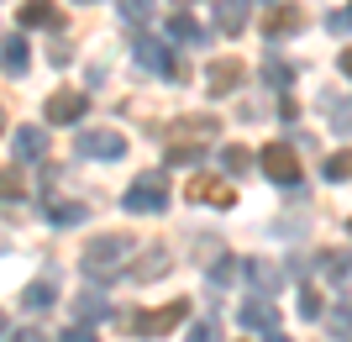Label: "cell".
Here are the masks:
<instances>
[{
	"instance_id": "836d02e7",
	"label": "cell",
	"mask_w": 352,
	"mask_h": 342,
	"mask_svg": "<svg viewBox=\"0 0 352 342\" xmlns=\"http://www.w3.org/2000/svg\"><path fill=\"white\" fill-rule=\"evenodd\" d=\"M63 342H95V332H89V327H69V332H63Z\"/></svg>"
},
{
	"instance_id": "603a6c76",
	"label": "cell",
	"mask_w": 352,
	"mask_h": 342,
	"mask_svg": "<svg viewBox=\"0 0 352 342\" xmlns=\"http://www.w3.org/2000/svg\"><path fill=\"white\" fill-rule=\"evenodd\" d=\"M16 195H27V179H21V164H16V169H0V200H16Z\"/></svg>"
},
{
	"instance_id": "5bb4252c",
	"label": "cell",
	"mask_w": 352,
	"mask_h": 342,
	"mask_svg": "<svg viewBox=\"0 0 352 342\" xmlns=\"http://www.w3.org/2000/svg\"><path fill=\"white\" fill-rule=\"evenodd\" d=\"M168 268H174V258H168V248H147V258H137L132 264V279H163V274H168Z\"/></svg>"
},
{
	"instance_id": "cb8c5ba5",
	"label": "cell",
	"mask_w": 352,
	"mask_h": 342,
	"mask_svg": "<svg viewBox=\"0 0 352 342\" xmlns=\"http://www.w3.org/2000/svg\"><path fill=\"white\" fill-rule=\"evenodd\" d=\"M248 164H252V153L248 148H221V169H226V174H248Z\"/></svg>"
},
{
	"instance_id": "7c38bea8",
	"label": "cell",
	"mask_w": 352,
	"mask_h": 342,
	"mask_svg": "<svg viewBox=\"0 0 352 342\" xmlns=\"http://www.w3.org/2000/svg\"><path fill=\"white\" fill-rule=\"evenodd\" d=\"M242 327H252V332H274L279 327V306L268 295H252L248 306H242Z\"/></svg>"
},
{
	"instance_id": "4fadbf2b",
	"label": "cell",
	"mask_w": 352,
	"mask_h": 342,
	"mask_svg": "<svg viewBox=\"0 0 352 342\" xmlns=\"http://www.w3.org/2000/svg\"><path fill=\"white\" fill-rule=\"evenodd\" d=\"M168 37H174V47H195L200 37H206V27H200L190 11H174L168 16Z\"/></svg>"
},
{
	"instance_id": "ac0fdd59",
	"label": "cell",
	"mask_w": 352,
	"mask_h": 342,
	"mask_svg": "<svg viewBox=\"0 0 352 342\" xmlns=\"http://www.w3.org/2000/svg\"><path fill=\"white\" fill-rule=\"evenodd\" d=\"M216 21L236 37V32L248 27V0H216Z\"/></svg>"
},
{
	"instance_id": "ab89813d",
	"label": "cell",
	"mask_w": 352,
	"mask_h": 342,
	"mask_svg": "<svg viewBox=\"0 0 352 342\" xmlns=\"http://www.w3.org/2000/svg\"><path fill=\"white\" fill-rule=\"evenodd\" d=\"M347 226H352V222H347Z\"/></svg>"
},
{
	"instance_id": "d6a6232c",
	"label": "cell",
	"mask_w": 352,
	"mask_h": 342,
	"mask_svg": "<svg viewBox=\"0 0 352 342\" xmlns=\"http://www.w3.org/2000/svg\"><path fill=\"white\" fill-rule=\"evenodd\" d=\"M6 342H53V337H47V332H37V327H21V332H11Z\"/></svg>"
},
{
	"instance_id": "1f68e13d",
	"label": "cell",
	"mask_w": 352,
	"mask_h": 342,
	"mask_svg": "<svg viewBox=\"0 0 352 342\" xmlns=\"http://www.w3.org/2000/svg\"><path fill=\"white\" fill-rule=\"evenodd\" d=\"M216 337H221V332L210 327V321H195V327H190V337H184V342H216Z\"/></svg>"
},
{
	"instance_id": "52a82bcc",
	"label": "cell",
	"mask_w": 352,
	"mask_h": 342,
	"mask_svg": "<svg viewBox=\"0 0 352 342\" xmlns=\"http://www.w3.org/2000/svg\"><path fill=\"white\" fill-rule=\"evenodd\" d=\"M137 63L142 69H153V74H163V79H179V63H174V53H168V43H153V37H137Z\"/></svg>"
},
{
	"instance_id": "e575fe53",
	"label": "cell",
	"mask_w": 352,
	"mask_h": 342,
	"mask_svg": "<svg viewBox=\"0 0 352 342\" xmlns=\"http://www.w3.org/2000/svg\"><path fill=\"white\" fill-rule=\"evenodd\" d=\"M337 63H342V74H347V79H352V47H347V53H342V58H337Z\"/></svg>"
},
{
	"instance_id": "8fae6325",
	"label": "cell",
	"mask_w": 352,
	"mask_h": 342,
	"mask_svg": "<svg viewBox=\"0 0 352 342\" xmlns=\"http://www.w3.org/2000/svg\"><path fill=\"white\" fill-rule=\"evenodd\" d=\"M43 116L53 121V127H69V121L85 116V95H74V89H58V95H47Z\"/></svg>"
},
{
	"instance_id": "44dd1931",
	"label": "cell",
	"mask_w": 352,
	"mask_h": 342,
	"mask_svg": "<svg viewBox=\"0 0 352 342\" xmlns=\"http://www.w3.org/2000/svg\"><path fill=\"white\" fill-rule=\"evenodd\" d=\"M263 79H268V89H279V95H284V89H289V63H284V58H274V53H268V58H263Z\"/></svg>"
},
{
	"instance_id": "9c48e42d",
	"label": "cell",
	"mask_w": 352,
	"mask_h": 342,
	"mask_svg": "<svg viewBox=\"0 0 352 342\" xmlns=\"http://www.w3.org/2000/svg\"><path fill=\"white\" fill-rule=\"evenodd\" d=\"M268 43H284V37H294V32L305 27V11H300V6H289V0H284V6H274V11H268Z\"/></svg>"
},
{
	"instance_id": "7402d4cb",
	"label": "cell",
	"mask_w": 352,
	"mask_h": 342,
	"mask_svg": "<svg viewBox=\"0 0 352 342\" xmlns=\"http://www.w3.org/2000/svg\"><path fill=\"white\" fill-rule=\"evenodd\" d=\"M316 268H321L326 279H342V274L352 268V258H347V253H337V248H326V253L316 258Z\"/></svg>"
},
{
	"instance_id": "ffe728a7",
	"label": "cell",
	"mask_w": 352,
	"mask_h": 342,
	"mask_svg": "<svg viewBox=\"0 0 352 342\" xmlns=\"http://www.w3.org/2000/svg\"><path fill=\"white\" fill-rule=\"evenodd\" d=\"M21 306H27V311H47V306H53V284H47V279H32L27 290H21Z\"/></svg>"
},
{
	"instance_id": "4dcf8cb0",
	"label": "cell",
	"mask_w": 352,
	"mask_h": 342,
	"mask_svg": "<svg viewBox=\"0 0 352 342\" xmlns=\"http://www.w3.org/2000/svg\"><path fill=\"white\" fill-rule=\"evenodd\" d=\"M321 311H326V300L316 295V290H305V295H300V316H305V321H316Z\"/></svg>"
},
{
	"instance_id": "5b68a950",
	"label": "cell",
	"mask_w": 352,
	"mask_h": 342,
	"mask_svg": "<svg viewBox=\"0 0 352 342\" xmlns=\"http://www.w3.org/2000/svg\"><path fill=\"white\" fill-rule=\"evenodd\" d=\"M258 164H263V174L274 179V184H300V158H294V148L289 142H268L263 153H258Z\"/></svg>"
},
{
	"instance_id": "f1b7e54d",
	"label": "cell",
	"mask_w": 352,
	"mask_h": 342,
	"mask_svg": "<svg viewBox=\"0 0 352 342\" xmlns=\"http://www.w3.org/2000/svg\"><path fill=\"white\" fill-rule=\"evenodd\" d=\"M236 274H242V264H236V258H221V264L210 268V284H216V290H226V284H232Z\"/></svg>"
},
{
	"instance_id": "30bf717a",
	"label": "cell",
	"mask_w": 352,
	"mask_h": 342,
	"mask_svg": "<svg viewBox=\"0 0 352 342\" xmlns=\"http://www.w3.org/2000/svg\"><path fill=\"white\" fill-rule=\"evenodd\" d=\"M11 153H16V164H43V153H47V127H21V132L11 137Z\"/></svg>"
},
{
	"instance_id": "e0dca14e",
	"label": "cell",
	"mask_w": 352,
	"mask_h": 342,
	"mask_svg": "<svg viewBox=\"0 0 352 342\" xmlns=\"http://www.w3.org/2000/svg\"><path fill=\"white\" fill-rule=\"evenodd\" d=\"M0 63H6V74H27L32 69V53L21 37H6V47H0Z\"/></svg>"
},
{
	"instance_id": "3957f363",
	"label": "cell",
	"mask_w": 352,
	"mask_h": 342,
	"mask_svg": "<svg viewBox=\"0 0 352 342\" xmlns=\"http://www.w3.org/2000/svg\"><path fill=\"white\" fill-rule=\"evenodd\" d=\"M184 316H190V300H168V306H158V311L132 316V332H137V337H168Z\"/></svg>"
},
{
	"instance_id": "8992f818",
	"label": "cell",
	"mask_w": 352,
	"mask_h": 342,
	"mask_svg": "<svg viewBox=\"0 0 352 342\" xmlns=\"http://www.w3.org/2000/svg\"><path fill=\"white\" fill-rule=\"evenodd\" d=\"M79 153H85V158H121V153H126V137L111 132V127H85V132H79Z\"/></svg>"
},
{
	"instance_id": "277c9868",
	"label": "cell",
	"mask_w": 352,
	"mask_h": 342,
	"mask_svg": "<svg viewBox=\"0 0 352 342\" xmlns=\"http://www.w3.org/2000/svg\"><path fill=\"white\" fill-rule=\"evenodd\" d=\"M184 195H190L195 206H221V211L236 206V184H232V179H221V174H195L190 184H184Z\"/></svg>"
},
{
	"instance_id": "9a60e30c",
	"label": "cell",
	"mask_w": 352,
	"mask_h": 342,
	"mask_svg": "<svg viewBox=\"0 0 352 342\" xmlns=\"http://www.w3.org/2000/svg\"><path fill=\"white\" fill-rule=\"evenodd\" d=\"M248 279H252V290H258V295H279L284 274L268 264V258H252V264H248Z\"/></svg>"
},
{
	"instance_id": "6da1fadb",
	"label": "cell",
	"mask_w": 352,
	"mask_h": 342,
	"mask_svg": "<svg viewBox=\"0 0 352 342\" xmlns=\"http://www.w3.org/2000/svg\"><path fill=\"white\" fill-rule=\"evenodd\" d=\"M137 242L126 237V232H105V237H95L85 248V258H79V268H85L89 279H121V268H126V258H132Z\"/></svg>"
},
{
	"instance_id": "f35d334b",
	"label": "cell",
	"mask_w": 352,
	"mask_h": 342,
	"mask_svg": "<svg viewBox=\"0 0 352 342\" xmlns=\"http://www.w3.org/2000/svg\"><path fill=\"white\" fill-rule=\"evenodd\" d=\"M0 253H6V237H0Z\"/></svg>"
},
{
	"instance_id": "f546056e",
	"label": "cell",
	"mask_w": 352,
	"mask_h": 342,
	"mask_svg": "<svg viewBox=\"0 0 352 342\" xmlns=\"http://www.w3.org/2000/svg\"><path fill=\"white\" fill-rule=\"evenodd\" d=\"M74 311L85 316V321H95V316H105V300L100 295H79V300H74Z\"/></svg>"
},
{
	"instance_id": "8d00e7d4",
	"label": "cell",
	"mask_w": 352,
	"mask_h": 342,
	"mask_svg": "<svg viewBox=\"0 0 352 342\" xmlns=\"http://www.w3.org/2000/svg\"><path fill=\"white\" fill-rule=\"evenodd\" d=\"M0 127H6V105H0Z\"/></svg>"
},
{
	"instance_id": "ba28073f",
	"label": "cell",
	"mask_w": 352,
	"mask_h": 342,
	"mask_svg": "<svg viewBox=\"0 0 352 342\" xmlns=\"http://www.w3.org/2000/svg\"><path fill=\"white\" fill-rule=\"evenodd\" d=\"M242 79H248V69H242L236 58H216L206 69V89L210 95H232V89H242Z\"/></svg>"
},
{
	"instance_id": "d6986e66",
	"label": "cell",
	"mask_w": 352,
	"mask_h": 342,
	"mask_svg": "<svg viewBox=\"0 0 352 342\" xmlns=\"http://www.w3.org/2000/svg\"><path fill=\"white\" fill-rule=\"evenodd\" d=\"M85 216H89V211L79 206V200H53V206H47V222H53V226H79Z\"/></svg>"
},
{
	"instance_id": "4316f807",
	"label": "cell",
	"mask_w": 352,
	"mask_h": 342,
	"mask_svg": "<svg viewBox=\"0 0 352 342\" xmlns=\"http://www.w3.org/2000/svg\"><path fill=\"white\" fill-rule=\"evenodd\" d=\"M331 337H342V342L352 337V300H342L337 311H331Z\"/></svg>"
},
{
	"instance_id": "484cf974",
	"label": "cell",
	"mask_w": 352,
	"mask_h": 342,
	"mask_svg": "<svg viewBox=\"0 0 352 342\" xmlns=\"http://www.w3.org/2000/svg\"><path fill=\"white\" fill-rule=\"evenodd\" d=\"M326 179H331V184H342V179H352V153H347V148L326 158Z\"/></svg>"
},
{
	"instance_id": "74e56055",
	"label": "cell",
	"mask_w": 352,
	"mask_h": 342,
	"mask_svg": "<svg viewBox=\"0 0 352 342\" xmlns=\"http://www.w3.org/2000/svg\"><path fill=\"white\" fill-rule=\"evenodd\" d=\"M0 332H6V311H0Z\"/></svg>"
},
{
	"instance_id": "d4e9b609",
	"label": "cell",
	"mask_w": 352,
	"mask_h": 342,
	"mask_svg": "<svg viewBox=\"0 0 352 342\" xmlns=\"http://www.w3.org/2000/svg\"><path fill=\"white\" fill-rule=\"evenodd\" d=\"M200 164V142H179V148H168V169H195Z\"/></svg>"
},
{
	"instance_id": "7a4b0ae2",
	"label": "cell",
	"mask_w": 352,
	"mask_h": 342,
	"mask_svg": "<svg viewBox=\"0 0 352 342\" xmlns=\"http://www.w3.org/2000/svg\"><path fill=\"white\" fill-rule=\"evenodd\" d=\"M168 206V174L163 169H147L142 179H132V190H126V211L132 216H158Z\"/></svg>"
},
{
	"instance_id": "83f0119b",
	"label": "cell",
	"mask_w": 352,
	"mask_h": 342,
	"mask_svg": "<svg viewBox=\"0 0 352 342\" xmlns=\"http://www.w3.org/2000/svg\"><path fill=\"white\" fill-rule=\"evenodd\" d=\"M121 16L132 27H142V21H153V0H121Z\"/></svg>"
},
{
	"instance_id": "d590c367",
	"label": "cell",
	"mask_w": 352,
	"mask_h": 342,
	"mask_svg": "<svg viewBox=\"0 0 352 342\" xmlns=\"http://www.w3.org/2000/svg\"><path fill=\"white\" fill-rule=\"evenodd\" d=\"M263 342H289V337H279V327H274V332H268V337Z\"/></svg>"
},
{
	"instance_id": "2e32d148",
	"label": "cell",
	"mask_w": 352,
	"mask_h": 342,
	"mask_svg": "<svg viewBox=\"0 0 352 342\" xmlns=\"http://www.w3.org/2000/svg\"><path fill=\"white\" fill-rule=\"evenodd\" d=\"M63 16L53 0H21V27H58Z\"/></svg>"
}]
</instances>
